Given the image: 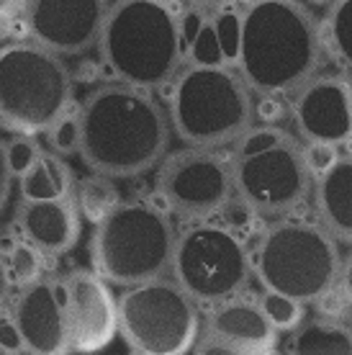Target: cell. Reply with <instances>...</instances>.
Masks as SVG:
<instances>
[{"label": "cell", "mask_w": 352, "mask_h": 355, "mask_svg": "<svg viewBox=\"0 0 352 355\" xmlns=\"http://www.w3.org/2000/svg\"><path fill=\"white\" fill-rule=\"evenodd\" d=\"M80 157L103 178H134L168 155L170 121L147 90L106 80L85 96L78 111Z\"/></svg>", "instance_id": "1"}, {"label": "cell", "mask_w": 352, "mask_h": 355, "mask_svg": "<svg viewBox=\"0 0 352 355\" xmlns=\"http://www.w3.org/2000/svg\"><path fill=\"white\" fill-rule=\"evenodd\" d=\"M319 18L301 3L257 0L239 8V49L234 70L252 96L293 98L317 78L322 62Z\"/></svg>", "instance_id": "2"}, {"label": "cell", "mask_w": 352, "mask_h": 355, "mask_svg": "<svg viewBox=\"0 0 352 355\" xmlns=\"http://www.w3.org/2000/svg\"><path fill=\"white\" fill-rule=\"evenodd\" d=\"M98 46L116 83L155 93L183 70L180 13L155 0L111 3Z\"/></svg>", "instance_id": "3"}, {"label": "cell", "mask_w": 352, "mask_h": 355, "mask_svg": "<svg viewBox=\"0 0 352 355\" xmlns=\"http://www.w3.org/2000/svg\"><path fill=\"white\" fill-rule=\"evenodd\" d=\"M252 273L263 291L317 304L340 286L342 252L335 237L308 216H283L263 230L252 248Z\"/></svg>", "instance_id": "4"}, {"label": "cell", "mask_w": 352, "mask_h": 355, "mask_svg": "<svg viewBox=\"0 0 352 355\" xmlns=\"http://www.w3.org/2000/svg\"><path fill=\"white\" fill-rule=\"evenodd\" d=\"M229 165L239 204L273 222L291 216L314 188L306 147L281 124H255L242 134Z\"/></svg>", "instance_id": "5"}, {"label": "cell", "mask_w": 352, "mask_h": 355, "mask_svg": "<svg viewBox=\"0 0 352 355\" xmlns=\"http://www.w3.org/2000/svg\"><path fill=\"white\" fill-rule=\"evenodd\" d=\"M168 121L188 147L219 150L257 124L255 96L229 64H193L170 83Z\"/></svg>", "instance_id": "6"}, {"label": "cell", "mask_w": 352, "mask_h": 355, "mask_svg": "<svg viewBox=\"0 0 352 355\" xmlns=\"http://www.w3.org/2000/svg\"><path fill=\"white\" fill-rule=\"evenodd\" d=\"M177 230L168 209L152 198L121 201L90 237L93 273L108 286L132 288L165 278L173 266Z\"/></svg>", "instance_id": "7"}, {"label": "cell", "mask_w": 352, "mask_h": 355, "mask_svg": "<svg viewBox=\"0 0 352 355\" xmlns=\"http://www.w3.org/2000/svg\"><path fill=\"white\" fill-rule=\"evenodd\" d=\"M72 78L62 57L31 39L0 46V126L34 139L70 114Z\"/></svg>", "instance_id": "8"}, {"label": "cell", "mask_w": 352, "mask_h": 355, "mask_svg": "<svg viewBox=\"0 0 352 355\" xmlns=\"http://www.w3.org/2000/svg\"><path fill=\"white\" fill-rule=\"evenodd\" d=\"M252 275V248L234 224L209 219L177 230L170 278L198 306L242 296Z\"/></svg>", "instance_id": "9"}, {"label": "cell", "mask_w": 352, "mask_h": 355, "mask_svg": "<svg viewBox=\"0 0 352 355\" xmlns=\"http://www.w3.org/2000/svg\"><path fill=\"white\" fill-rule=\"evenodd\" d=\"M201 332V306L170 275L118 296V335L129 355H191Z\"/></svg>", "instance_id": "10"}, {"label": "cell", "mask_w": 352, "mask_h": 355, "mask_svg": "<svg viewBox=\"0 0 352 355\" xmlns=\"http://www.w3.org/2000/svg\"><path fill=\"white\" fill-rule=\"evenodd\" d=\"M159 204L185 224L216 219L234 198L229 157L219 150L183 147L165 155L157 170Z\"/></svg>", "instance_id": "11"}, {"label": "cell", "mask_w": 352, "mask_h": 355, "mask_svg": "<svg viewBox=\"0 0 352 355\" xmlns=\"http://www.w3.org/2000/svg\"><path fill=\"white\" fill-rule=\"evenodd\" d=\"M299 142L308 150H329L352 142V80L344 75H317L288 106Z\"/></svg>", "instance_id": "12"}, {"label": "cell", "mask_w": 352, "mask_h": 355, "mask_svg": "<svg viewBox=\"0 0 352 355\" xmlns=\"http://www.w3.org/2000/svg\"><path fill=\"white\" fill-rule=\"evenodd\" d=\"M108 16L100 0H39L24 6L31 42L57 57L80 54L98 44Z\"/></svg>", "instance_id": "13"}, {"label": "cell", "mask_w": 352, "mask_h": 355, "mask_svg": "<svg viewBox=\"0 0 352 355\" xmlns=\"http://www.w3.org/2000/svg\"><path fill=\"white\" fill-rule=\"evenodd\" d=\"M10 320L18 329L21 353L70 355V327L64 306V281L46 275L42 281L18 288L10 304Z\"/></svg>", "instance_id": "14"}, {"label": "cell", "mask_w": 352, "mask_h": 355, "mask_svg": "<svg viewBox=\"0 0 352 355\" xmlns=\"http://www.w3.org/2000/svg\"><path fill=\"white\" fill-rule=\"evenodd\" d=\"M64 281V306L72 353L96 355L118 335V299L93 270L78 268Z\"/></svg>", "instance_id": "15"}, {"label": "cell", "mask_w": 352, "mask_h": 355, "mask_svg": "<svg viewBox=\"0 0 352 355\" xmlns=\"http://www.w3.org/2000/svg\"><path fill=\"white\" fill-rule=\"evenodd\" d=\"M213 338H221L255 355H273L278 345V332L267 322L257 299L237 296L209 309L206 329Z\"/></svg>", "instance_id": "16"}, {"label": "cell", "mask_w": 352, "mask_h": 355, "mask_svg": "<svg viewBox=\"0 0 352 355\" xmlns=\"http://www.w3.org/2000/svg\"><path fill=\"white\" fill-rule=\"evenodd\" d=\"M317 222L335 242L352 245V155H335L314 173Z\"/></svg>", "instance_id": "17"}, {"label": "cell", "mask_w": 352, "mask_h": 355, "mask_svg": "<svg viewBox=\"0 0 352 355\" xmlns=\"http://www.w3.org/2000/svg\"><path fill=\"white\" fill-rule=\"evenodd\" d=\"M21 237L44 255H64L80 240V211L75 198L49 204H21L18 209Z\"/></svg>", "instance_id": "18"}, {"label": "cell", "mask_w": 352, "mask_h": 355, "mask_svg": "<svg viewBox=\"0 0 352 355\" xmlns=\"http://www.w3.org/2000/svg\"><path fill=\"white\" fill-rule=\"evenodd\" d=\"M21 198L26 204H49L72 198V173L54 152H42L39 160L18 178Z\"/></svg>", "instance_id": "19"}, {"label": "cell", "mask_w": 352, "mask_h": 355, "mask_svg": "<svg viewBox=\"0 0 352 355\" xmlns=\"http://www.w3.org/2000/svg\"><path fill=\"white\" fill-rule=\"evenodd\" d=\"M283 355H352V327L335 320H303L288 335Z\"/></svg>", "instance_id": "20"}, {"label": "cell", "mask_w": 352, "mask_h": 355, "mask_svg": "<svg viewBox=\"0 0 352 355\" xmlns=\"http://www.w3.org/2000/svg\"><path fill=\"white\" fill-rule=\"evenodd\" d=\"M322 46L337 64L340 75L352 80V0L329 6L324 18H319Z\"/></svg>", "instance_id": "21"}, {"label": "cell", "mask_w": 352, "mask_h": 355, "mask_svg": "<svg viewBox=\"0 0 352 355\" xmlns=\"http://www.w3.org/2000/svg\"><path fill=\"white\" fill-rule=\"evenodd\" d=\"M121 193L111 178L103 175H88L80 180L78 196H75V204H78V211L88 219L93 227L108 219L111 214L121 206Z\"/></svg>", "instance_id": "22"}, {"label": "cell", "mask_w": 352, "mask_h": 355, "mask_svg": "<svg viewBox=\"0 0 352 355\" xmlns=\"http://www.w3.org/2000/svg\"><path fill=\"white\" fill-rule=\"evenodd\" d=\"M3 258H6V268H8L10 286L26 288V286L46 278V255L39 248H34L31 242L24 240V237L10 240L3 248Z\"/></svg>", "instance_id": "23"}, {"label": "cell", "mask_w": 352, "mask_h": 355, "mask_svg": "<svg viewBox=\"0 0 352 355\" xmlns=\"http://www.w3.org/2000/svg\"><path fill=\"white\" fill-rule=\"evenodd\" d=\"M257 302H260L265 317L273 324L275 332H293V329H299L303 324V304L267 291Z\"/></svg>", "instance_id": "24"}, {"label": "cell", "mask_w": 352, "mask_h": 355, "mask_svg": "<svg viewBox=\"0 0 352 355\" xmlns=\"http://www.w3.org/2000/svg\"><path fill=\"white\" fill-rule=\"evenodd\" d=\"M213 28H216V39H219L224 62L234 64L239 49V10L234 8H221L213 16Z\"/></svg>", "instance_id": "25"}, {"label": "cell", "mask_w": 352, "mask_h": 355, "mask_svg": "<svg viewBox=\"0 0 352 355\" xmlns=\"http://www.w3.org/2000/svg\"><path fill=\"white\" fill-rule=\"evenodd\" d=\"M49 137V147L54 150V155H72L80 152V119L78 114H67L64 119H60L57 124L46 132Z\"/></svg>", "instance_id": "26"}, {"label": "cell", "mask_w": 352, "mask_h": 355, "mask_svg": "<svg viewBox=\"0 0 352 355\" xmlns=\"http://www.w3.org/2000/svg\"><path fill=\"white\" fill-rule=\"evenodd\" d=\"M39 155H42V150L34 144V139L13 137V139L6 144V162H8L10 175L21 178L36 160H39Z\"/></svg>", "instance_id": "27"}, {"label": "cell", "mask_w": 352, "mask_h": 355, "mask_svg": "<svg viewBox=\"0 0 352 355\" xmlns=\"http://www.w3.org/2000/svg\"><path fill=\"white\" fill-rule=\"evenodd\" d=\"M193 355H255V353H249L245 347L231 345V343H227V340L221 338H213L209 332H201V338H198V343L193 347Z\"/></svg>", "instance_id": "28"}, {"label": "cell", "mask_w": 352, "mask_h": 355, "mask_svg": "<svg viewBox=\"0 0 352 355\" xmlns=\"http://www.w3.org/2000/svg\"><path fill=\"white\" fill-rule=\"evenodd\" d=\"M0 347H6L8 353H21V340H18V329L10 320V314H0Z\"/></svg>", "instance_id": "29"}, {"label": "cell", "mask_w": 352, "mask_h": 355, "mask_svg": "<svg viewBox=\"0 0 352 355\" xmlns=\"http://www.w3.org/2000/svg\"><path fill=\"white\" fill-rule=\"evenodd\" d=\"M10 180H13V175H10L8 162H6V144L0 142V211L10 196Z\"/></svg>", "instance_id": "30"}, {"label": "cell", "mask_w": 352, "mask_h": 355, "mask_svg": "<svg viewBox=\"0 0 352 355\" xmlns=\"http://www.w3.org/2000/svg\"><path fill=\"white\" fill-rule=\"evenodd\" d=\"M340 293L344 296L347 306L352 309V255L347 260H342V273H340Z\"/></svg>", "instance_id": "31"}, {"label": "cell", "mask_w": 352, "mask_h": 355, "mask_svg": "<svg viewBox=\"0 0 352 355\" xmlns=\"http://www.w3.org/2000/svg\"><path fill=\"white\" fill-rule=\"evenodd\" d=\"M10 291V278H8V268H6V258H3V248H0V311H3V304L8 299Z\"/></svg>", "instance_id": "32"}, {"label": "cell", "mask_w": 352, "mask_h": 355, "mask_svg": "<svg viewBox=\"0 0 352 355\" xmlns=\"http://www.w3.org/2000/svg\"><path fill=\"white\" fill-rule=\"evenodd\" d=\"M0 355H13V353H8V350H6V347H0Z\"/></svg>", "instance_id": "33"}]
</instances>
